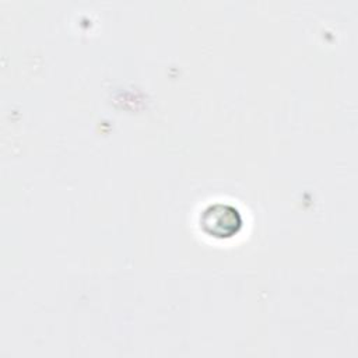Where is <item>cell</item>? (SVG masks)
<instances>
[{
	"mask_svg": "<svg viewBox=\"0 0 358 358\" xmlns=\"http://www.w3.org/2000/svg\"><path fill=\"white\" fill-rule=\"evenodd\" d=\"M242 225V215L236 207L227 203H214L200 214L201 229L214 238H229Z\"/></svg>",
	"mask_w": 358,
	"mask_h": 358,
	"instance_id": "1",
	"label": "cell"
}]
</instances>
